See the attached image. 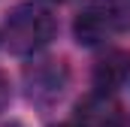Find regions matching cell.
I'll use <instances>...</instances> for the list:
<instances>
[{
  "instance_id": "cell-9",
  "label": "cell",
  "mask_w": 130,
  "mask_h": 127,
  "mask_svg": "<svg viewBox=\"0 0 130 127\" xmlns=\"http://www.w3.org/2000/svg\"><path fill=\"white\" fill-rule=\"evenodd\" d=\"M48 3H64V0H48Z\"/></svg>"
},
{
  "instance_id": "cell-3",
  "label": "cell",
  "mask_w": 130,
  "mask_h": 127,
  "mask_svg": "<svg viewBox=\"0 0 130 127\" xmlns=\"http://www.w3.org/2000/svg\"><path fill=\"white\" fill-rule=\"evenodd\" d=\"M70 73H67L64 61H39L24 70V88L36 106H52L58 103L67 91Z\"/></svg>"
},
{
  "instance_id": "cell-5",
  "label": "cell",
  "mask_w": 130,
  "mask_h": 127,
  "mask_svg": "<svg viewBox=\"0 0 130 127\" xmlns=\"http://www.w3.org/2000/svg\"><path fill=\"white\" fill-rule=\"evenodd\" d=\"M127 76H130V52L127 49H109L94 64V91L112 94L118 85H124Z\"/></svg>"
},
{
  "instance_id": "cell-4",
  "label": "cell",
  "mask_w": 130,
  "mask_h": 127,
  "mask_svg": "<svg viewBox=\"0 0 130 127\" xmlns=\"http://www.w3.org/2000/svg\"><path fill=\"white\" fill-rule=\"evenodd\" d=\"M76 124L79 127H124V112L115 103L112 94L94 91L85 97L76 109Z\"/></svg>"
},
{
  "instance_id": "cell-1",
  "label": "cell",
  "mask_w": 130,
  "mask_h": 127,
  "mask_svg": "<svg viewBox=\"0 0 130 127\" xmlns=\"http://www.w3.org/2000/svg\"><path fill=\"white\" fill-rule=\"evenodd\" d=\"M58 33V21L55 15L39 6V3H18L9 15H6V24H3V42L12 55H36L42 52Z\"/></svg>"
},
{
  "instance_id": "cell-10",
  "label": "cell",
  "mask_w": 130,
  "mask_h": 127,
  "mask_svg": "<svg viewBox=\"0 0 130 127\" xmlns=\"http://www.w3.org/2000/svg\"><path fill=\"white\" fill-rule=\"evenodd\" d=\"M0 39H3V36H0Z\"/></svg>"
},
{
  "instance_id": "cell-8",
  "label": "cell",
  "mask_w": 130,
  "mask_h": 127,
  "mask_svg": "<svg viewBox=\"0 0 130 127\" xmlns=\"http://www.w3.org/2000/svg\"><path fill=\"white\" fill-rule=\"evenodd\" d=\"M55 127H79L76 121H67V124H55Z\"/></svg>"
},
{
  "instance_id": "cell-6",
  "label": "cell",
  "mask_w": 130,
  "mask_h": 127,
  "mask_svg": "<svg viewBox=\"0 0 130 127\" xmlns=\"http://www.w3.org/2000/svg\"><path fill=\"white\" fill-rule=\"evenodd\" d=\"M6 100H9V82H6V76L0 73V109L6 106Z\"/></svg>"
},
{
  "instance_id": "cell-2",
  "label": "cell",
  "mask_w": 130,
  "mask_h": 127,
  "mask_svg": "<svg viewBox=\"0 0 130 127\" xmlns=\"http://www.w3.org/2000/svg\"><path fill=\"white\" fill-rule=\"evenodd\" d=\"M127 27H130V12L118 0H88L73 21V33L79 45H100L124 33Z\"/></svg>"
},
{
  "instance_id": "cell-7",
  "label": "cell",
  "mask_w": 130,
  "mask_h": 127,
  "mask_svg": "<svg viewBox=\"0 0 130 127\" xmlns=\"http://www.w3.org/2000/svg\"><path fill=\"white\" fill-rule=\"evenodd\" d=\"M0 127H21V124H18V121H3Z\"/></svg>"
}]
</instances>
